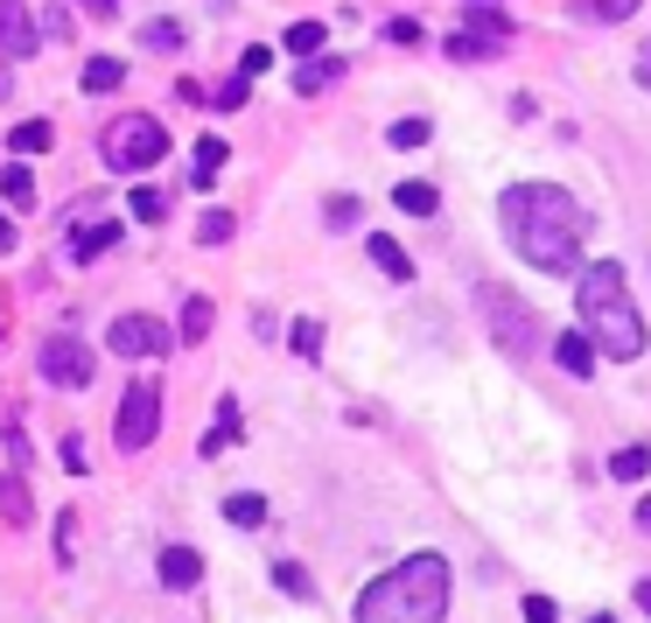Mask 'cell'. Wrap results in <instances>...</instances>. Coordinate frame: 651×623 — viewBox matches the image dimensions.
Returning a JSON list of instances; mask_svg holds the SVG:
<instances>
[{
    "label": "cell",
    "mask_w": 651,
    "mask_h": 623,
    "mask_svg": "<svg viewBox=\"0 0 651 623\" xmlns=\"http://www.w3.org/2000/svg\"><path fill=\"white\" fill-rule=\"evenodd\" d=\"M274 575H280V589H287V596H309V575H301V568H295V560H280V568H274Z\"/></svg>",
    "instance_id": "cell-34"
},
{
    "label": "cell",
    "mask_w": 651,
    "mask_h": 623,
    "mask_svg": "<svg viewBox=\"0 0 651 623\" xmlns=\"http://www.w3.org/2000/svg\"><path fill=\"white\" fill-rule=\"evenodd\" d=\"M85 8H91V14H112V8H120V0H85Z\"/></svg>",
    "instance_id": "cell-42"
},
{
    "label": "cell",
    "mask_w": 651,
    "mask_h": 623,
    "mask_svg": "<svg viewBox=\"0 0 651 623\" xmlns=\"http://www.w3.org/2000/svg\"><path fill=\"white\" fill-rule=\"evenodd\" d=\"M126 211L141 218V224H162V218H168V197H162V190H133V203H126Z\"/></svg>",
    "instance_id": "cell-26"
},
{
    "label": "cell",
    "mask_w": 651,
    "mask_h": 623,
    "mask_svg": "<svg viewBox=\"0 0 651 623\" xmlns=\"http://www.w3.org/2000/svg\"><path fill=\"white\" fill-rule=\"evenodd\" d=\"M476 309H484V323H490V336L505 344L511 357H526V351H540V330H532V309L511 288H497V280H484L476 288Z\"/></svg>",
    "instance_id": "cell-5"
},
{
    "label": "cell",
    "mask_w": 651,
    "mask_h": 623,
    "mask_svg": "<svg viewBox=\"0 0 651 623\" xmlns=\"http://www.w3.org/2000/svg\"><path fill=\"white\" fill-rule=\"evenodd\" d=\"M638 85H651V43L638 49Z\"/></svg>",
    "instance_id": "cell-39"
},
{
    "label": "cell",
    "mask_w": 651,
    "mask_h": 623,
    "mask_svg": "<svg viewBox=\"0 0 651 623\" xmlns=\"http://www.w3.org/2000/svg\"><path fill=\"white\" fill-rule=\"evenodd\" d=\"M210 323H218V309H210V301L197 294V301L183 309V344H203V336H210Z\"/></svg>",
    "instance_id": "cell-23"
},
{
    "label": "cell",
    "mask_w": 651,
    "mask_h": 623,
    "mask_svg": "<svg viewBox=\"0 0 651 623\" xmlns=\"http://www.w3.org/2000/svg\"><path fill=\"white\" fill-rule=\"evenodd\" d=\"M99 155H106V168H120V176H141V168H155L168 155V134H162V120H147V112H120V120L99 134Z\"/></svg>",
    "instance_id": "cell-4"
},
{
    "label": "cell",
    "mask_w": 651,
    "mask_h": 623,
    "mask_svg": "<svg viewBox=\"0 0 651 623\" xmlns=\"http://www.w3.org/2000/svg\"><path fill=\"white\" fill-rule=\"evenodd\" d=\"M365 253H372V267L386 274V280H413V259H407V245H393L386 232H378V238L365 245Z\"/></svg>",
    "instance_id": "cell-15"
},
{
    "label": "cell",
    "mask_w": 651,
    "mask_h": 623,
    "mask_svg": "<svg viewBox=\"0 0 651 623\" xmlns=\"http://www.w3.org/2000/svg\"><path fill=\"white\" fill-rule=\"evenodd\" d=\"M43 35H49V43H64V35H70V14L49 8V14H43Z\"/></svg>",
    "instance_id": "cell-38"
},
{
    "label": "cell",
    "mask_w": 651,
    "mask_h": 623,
    "mask_svg": "<svg viewBox=\"0 0 651 623\" xmlns=\"http://www.w3.org/2000/svg\"><path fill=\"white\" fill-rule=\"evenodd\" d=\"M336 78H343V64H336V56H309V64L295 70V91H301V99H316V91H330Z\"/></svg>",
    "instance_id": "cell-14"
},
{
    "label": "cell",
    "mask_w": 651,
    "mask_h": 623,
    "mask_svg": "<svg viewBox=\"0 0 651 623\" xmlns=\"http://www.w3.org/2000/svg\"><path fill=\"white\" fill-rule=\"evenodd\" d=\"M0 190H8V203H35V176L22 162H8V168H0Z\"/></svg>",
    "instance_id": "cell-24"
},
{
    "label": "cell",
    "mask_w": 651,
    "mask_h": 623,
    "mask_svg": "<svg viewBox=\"0 0 651 623\" xmlns=\"http://www.w3.org/2000/svg\"><path fill=\"white\" fill-rule=\"evenodd\" d=\"M8 85H14V70H8V56H0V99H8Z\"/></svg>",
    "instance_id": "cell-41"
},
{
    "label": "cell",
    "mask_w": 651,
    "mask_h": 623,
    "mask_svg": "<svg viewBox=\"0 0 651 623\" xmlns=\"http://www.w3.org/2000/svg\"><path fill=\"white\" fill-rule=\"evenodd\" d=\"M0 519H8V525H29V483H22V477L0 483Z\"/></svg>",
    "instance_id": "cell-21"
},
{
    "label": "cell",
    "mask_w": 651,
    "mask_h": 623,
    "mask_svg": "<svg viewBox=\"0 0 651 623\" xmlns=\"http://www.w3.org/2000/svg\"><path fill=\"white\" fill-rule=\"evenodd\" d=\"M322 218H330V232H351V224L365 218V203H357V197H330V211H322Z\"/></svg>",
    "instance_id": "cell-28"
},
{
    "label": "cell",
    "mask_w": 651,
    "mask_h": 623,
    "mask_svg": "<svg viewBox=\"0 0 651 623\" xmlns=\"http://www.w3.org/2000/svg\"><path fill=\"white\" fill-rule=\"evenodd\" d=\"M260 70H274V49H245V64H239V78H245V85H253V78H260Z\"/></svg>",
    "instance_id": "cell-33"
},
{
    "label": "cell",
    "mask_w": 651,
    "mask_h": 623,
    "mask_svg": "<svg viewBox=\"0 0 651 623\" xmlns=\"http://www.w3.org/2000/svg\"><path fill=\"white\" fill-rule=\"evenodd\" d=\"M526 623H561V610H553L547 596H526Z\"/></svg>",
    "instance_id": "cell-35"
},
{
    "label": "cell",
    "mask_w": 651,
    "mask_h": 623,
    "mask_svg": "<svg viewBox=\"0 0 651 623\" xmlns=\"http://www.w3.org/2000/svg\"><path fill=\"white\" fill-rule=\"evenodd\" d=\"M582 323H588L582 336L603 344L609 357H638L644 351V315H638V301H630L617 267H582Z\"/></svg>",
    "instance_id": "cell-3"
},
{
    "label": "cell",
    "mask_w": 651,
    "mask_h": 623,
    "mask_svg": "<svg viewBox=\"0 0 651 623\" xmlns=\"http://www.w3.org/2000/svg\"><path fill=\"white\" fill-rule=\"evenodd\" d=\"M505 43H511V22H505V14H490V8H476L463 35H449L455 56H497Z\"/></svg>",
    "instance_id": "cell-9"
},
{
    "label": "cell",
    "mask_w": 651,
    "mask_h": 623,
    "mask_svg": "<svg viewBox=\"0 0 651 623\" xmlns=\"http://www.w3.org/2000/svg\"><path fill=\"white\" fill-rule=\"evenodd\" d=\"M638 602H644V616H651V581H638Z\"/></svg>",
    "instance_id": "cell-44"
},
{
    "label": "cell",
    "mask_w": 651,
    "mask_h": 623,
    "mask_svg": "<svg viewBox=\"0 0 651 623\" xmlns=\"http://www.w3.org/2000/svg\"><path fill=\"white\" fill-rule=\"evenodd\" d=\"M210 105H218V112H239V105H245V78H232V85H224Z\"/></svg>",
    "instance_id": "cell-37"
},
{
    "label": "cell",
    "mask_w": 651,
    "mask_h": 623,
    "mask_svg": "<svg viewBox=\"0 0 651 623\" xmlns=\"http://www.w3.org/2000/svg\"><path fill=\"white\" fill-rule=\"evenodd\" d=\"M588 623H617V616H588Z\"/></svg>",
    "instance_id": "cell-45"
},
{
    "label": "cell",
    "mask_w": 651,
    "mask_h": 623,
    "mask_svg": "<svg viewBox=\"0 0 651 623\" xmlns=\"http://www.w3.org/2000/svg\"><path fill=\"white\" fill-rule=\"evenodd\" d=\"M224 155H232L224 141H197V162H189V182H197V190H210V182H218V168H224Z\"/></svg>",
    "instance_id": "cell-16"
},
{
    "label": "cell",
    "mask_w": 651,
    "mask_h": 623,
    "mask_svg": "<svg viewBox=\"0 0 651 623\" xmlns=\"http://www.w3.org/2000/svg\"><path fill=\"white\" fill-rule=\"evenodd\" d=\"M112 357H162L168 351V323H155V315H120V323L106 330Z\"/></svg>",
    "instance_id": "cell-8"
},
{
    "label": "cell",
    "mask_w": 651,
    "mask_h": 623,
    "mask_svg": "<svg viewBox=\"0 0 651 623\" xmlns=\"http://www.w3.org/2000/svg\"><path fill=\"white\" fill-rule=\"evenodd\" d=\"M43 379H49V386H64V392L91 386V351L78 344V336H64V330H56L49 344H43Z\"/></svg>",
    "instance_id": "cell-7"
},
{
    "label": "cell",
    "mask_w": 651,
    "mask_h": 623,
    "mask_svg": "<svg viewBox=\"0 0 651 623\" xmlns=\"http://www.w3.org/2000/svg\"><path fill=\"white\" fill-rule=\"evenodd\" d=\"M0 49H8V56H35V49H43V29L29 22L22 0H0Z\"/></svg>",
    "instance_id": "cell-10"
},
{
    "label": "cell",
    "mask_w": 651,
    "mask_h": 623,
    "mask_svg": "<svg viewBox=\"0 0 651 623\" xmlns=\"http://www.w3.org/2000/svg\"><path fill=\"white\" fill-rule=\"evenodd\" d=\"M638 525H644V533H651V498H644V504H638Z\"/></svg>",
    "instance_id": "cell-43"
},
{
    "label": "cell",
    "mask_w": 651,
    "mask_h": 623,
    "mask_svg": "<svg viewBox=\"0 0 651 623\" xmlns=\"http://www.w3.org/2000/svg\"><path fill=\"white\" fill-rule=\"evenodd\" d=\"M162 581H168V589H197V581H203L197 546H162Z\"/></svg>",
    "instance_id": "cell-13"
},
{
    "label": "cell",
    "mask_w": 651,
    "mask_h": 623,
    "mask_svg": "<svg viewBox=\"0 0 651 623\" xmlns=\"http://www.w3.org/2000/svg\"><path fill=\"white\" fill-rule=\"evenodd\" d=\"M386 43H399V49H413V43H420V22H386Z\"/></svg>",
    "instance_id": "cell-36"
},
{
    "label": "cell",
    "mask_w": 651,
    "mask_h": 623,
    "mask_svg": "<svg viewBox=\"0 0 651 623\" xmlns=\"http://www.w3.org/2000/svg\"><path fill=\"white\" fill-rule=\"evenodd\" d=\"M393 203H399V211H413V218H434V190H428V182H399Z\"/></svg>",
    "instance_id": "cell-25"
},
{
    "label": "cell",
    "mask_w": 651,
    "mask_h": 623,
    "mask_svg": "<svg viewBox=\"0 0 651 623\" xmlns=\"http://www.w3.org/2000/svg\"><path fill=\"white\" fill-rule=\"evenodd\" d=\"M476 8H497V0H476Z\"/></svg>",
    "instance_id": "cell-46"
},
{
    "label": "cell",
    "mask_w": 651,
    "mask_h": 623,
    "mask_svg": "<svg viewBox=\"0 0 651 623\" xmlns=\"http://www.w3.org/2000/svg\"><path fill=\"white\" fill-rule=\"evenodd\" d=\"M112 245H120V224H112V218H85L78 232H70V259H78V267H85V259L112 253Z\"/></svg>",
    "instance_id": "cell-11"
},
{
    "label": "cell",
    "mask_w": 651,
    "mask_h": 623,
    "mask_svg": "<svg viewBox=\"0 0 651 623\" xmlns=\"http://www.w3.org/2000/svg\"><path fill=\"white\" fill-rule=\"evenodd\" d=\"M224 519L232 525H266V498L260 490H239V498H224Z\"/></svg>",
    "instance_id": "cell-20"
},
{
    "label": "cell",
    "mask_w": 651,
    "mask_h": 623,
    "mask_svg": "<svg viewBox=\"0 0 651 623\" xmlns=\"http://www.w3.org/2000/svg\"><path fill=\"white\" fill-rule=\"evenodd\" d=\"M393 147H428V120H399L393 126Z\"/></svg>",
    "instance_id": "cell-32"
},
{
    "label": "cell",
    "mask_w": 651,
    "mask_h": 623,
    "mask_svg": "<svg viewBox=\"0 0 651 623\" xmlns=\"http://www.w3.org/2000/svg\"><path fill=\"white\" fill-rule=\"evenodd\" d=\"M197 238L203 245H224V238H232V211H203L197 218Z\"/></svg>",
    "instance_id": "cell-29"
},
{
    "label": "cell",
    "mask_w": 651,
    "mask_h": 623,
    "mask_svg": "<svg viewBox=\"0 0 651 623\" xmlns=\"http://www.w3.org/2000/svg\"><path fill=\"white\" fill-rule=\"evenodd\" d=\"M120 85H126L120 56H91V64H85V91H120Z\"/></svg>",
    "instance_id": "cell-18"
},
{
    "label": "cell",
    "mask_w": 651,
    "mask_h": 623,
    "mask_svg": "<svg viewBox=\"0 0 651 623\" xmlns=\"http://www.w3.org/2000/svg\"><path fill=\"white\" fill-rule=\"evenodd\" d=\"M322 43H330V35H322V22H295V29L280 35V49L301 56V64H309V56H322Z\"/></svg>",
    "instance_id": "cell-17"
},
{
    "label": "cell",
    "mask_w": 651,
    "mask_h": 623,
    "mask_svg": "<svg viewBox=\"0 0 651 623\" xmlns=\"http://www.w3.org/2000/svg\"><path fill=\"white\" fill-rule=\"evenodd\" d=\"M574 14L582 22H624V14H638V0H574Z\"/></svg>",
    "instance_id": "cell-22"
},
{
    "label": "cell",
    "mask_w": 651,
    "mask_h": 623,
    "mask_svg": "<svg viewBox=\"0 0 651 623\" xmlns=\"http://www.w3.org/2000/svg\"><path fill=\"white\" fill-rule=\"evenodd\" d=\"M0 253H14V224L8 218H0Z\"/></svg>",
    "instance_id": "cell-40"
},
{
    "label": "cell",
    "mask_w": 651,
    "mask_h": 623,
    "mask_svg": "<svg viewBox=\"0 0 651 623\" xmlns=\"http://www.w3.org/2000/svg\"><path fill=\"white\" fill-rule=\"evenodd\" d=\"M295 351H301V357L322 351V323H316V315H301V323H295Z\"/></svg>",
    "instance_id": "cell-31"
},
{
    "label": "cell",
    "mask_w": 651,
    "mask_h": 623,
    "mask_svg": "<svg viewBox=\"0 0 651 623\" xmlns=\"http://www.w3.org/2000/svg\"><path fill=\"white\" fill-rule=\"evenodd\" d=\"M497 218H505V238L526 267L540 274H574L582 267V245H588V211L553 182H511L497 197Z\"/></svg>",
    "instance_id": "cell-1"
},
{
    "label": "cell",
    "mask_w": 651,
    "mask_h": 623,
    "mask_svg": "<svg viewBox=\"0 0 651 623\" xmlns=\"http://www.w3.org/2000/svg\"><path fill=\"white\" fill-rule=\"evenodd\" d=\"M357 623H449V560L413 554L393 575H378L357 602Z\"/></svg>",
    "instance_id": "cell-2"
},
{
    "label": "cell",
    "mask_w": 651,
    "mask_h": 623,
    "mask_svg": "<svg viewBox=\"0 0 651 623\" xmlns=\"http://www.w3.org/2000/svg\"><path fill=\"white\" fill-rule=\"evenodd\" d=\"M155 427H162V386L155 379H133L126 386V400H120V448H147L155 442Z\"/></svg>",
    "instance_id": "cell-6"
},
{
    "label": "cell",
    "mask_w": 651,
    "mask_h": 623,
    "mask_svg": "<svg viewBox=\"0 0 651 623\" xmlns=\"http://www.w3.org/2000/svg\"><path fill=\"white\" fill-rule=\"evenodd\" d=\"M43 147H49V126H43V120H22V126H14V155H43Z\"/></svg>",
    "instance_id": "cell-27"
},
{
    "label": "cell",
    "mask_w": 651,
    "mask_h": 623,
    "mask_svg": "<svg viewBox=\"0 0 651 623\" xmlns=\"http://www.w3.org/2000/svg\"><path fill=\"white\" fill-rule=\"evenodd\" d=\"M141 43L168 56V49H183V29H176V22H147V35H141Z\"/></svg>",
    "instance_id": "cell-30"
},
{
    "label": "cell",
    "mask_w": 651,
    "mask_h": 623,
    "mask_svg": "<svg viewBox=\"0 0 651 623\" xmlns=\"http://www.w3.org/2000/svg\"><path fill=\"white\" fill-rule=\"evenodd\" d=\"M553 357H561V371H567V379H596V344H588L582 330H561Z\"/></svg>",
    "instance_id": "cell-12"
},
{
    "label": "cell",
    "mask_w": 651,
    "mask_h": 623,
    "mask_svg": "<svg viewBox=\"0 0 651 623\" xmlns=\"http://www.w3.org/2000/svg\"><path fill=\"white\" fill-rule=\"evenodd\" d=\"M644 469H651V448H644V442H630V448H617V456H609V477H617V483H638Z\"/></svg>",
    "instance_id": "cell-19"
}]
</instances>
